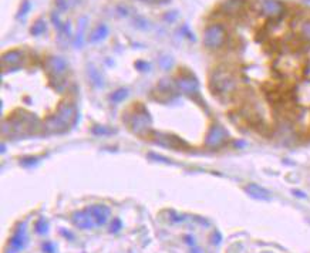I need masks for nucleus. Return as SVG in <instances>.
<instances>
[{
	"label": "nucleus",
	"mask_w": 310,
	"mask_h": 253,
	"mask_svg": "<svg viewBox=\"0 0 310 253\" xmlns=\"http://www.w3.org/2000/svg\"><path fill=\"white\" fill-rule=\"evenodd\" d=\"M211 91L218 95V97H228L231 94H234L238 88V81L235 76L228 71V70H222L218 68L212 73L210 80Z\"/></svg>",
	"instance_id": "nucleus-1"
},
{
	"label": "nucleus",
	"mask_w": 310,
	"mask_h": 253,
	"mask_svg": "<svg viewBox=\"0 0 310 253\" xmlns=\"http://www.w3.org/2000/svg\"><path fill=\"white\" fill-rule=\"evenodd\" d=\"M227 29L219 23H212L203 33V44L210 50H218L227 42Z\"/></svg>",
	"instance_id": "nucleus-2"
},
{
	"label": "nucleus",
	"mask_w": 310,
	"mask_h": 253,
	"mask_svg": "<svg viewBox=\"0 0 310 253\" xmlns=\"http://www.w3.org/2000/svg\"><path fill=\"white\" fill-rule=\"evenodd\" d=\"M228 140H229V134L227 130L219 124H214L205 137V147L210 150H218L228 143Z\"/></svg>",
	"instance_id": "nucleus-3"
},
{
	"label": "nucleus",
	"mask_w": 310,
	"mask_h": 253,
	"mask_svg": "<svg viewBox=\"0 0 310 253\" xmlns=\"http://www.w3.org/2000/svg\"><path fill=\"white\" fill-rule=\"evenodd\" d=\"M150 125H151V117H150V114L147 112V110L144 108L143 105L138 107V108L135 110L134 115L131 117V121H130L131 130L134 131L135 134H144L145 131L150 130Z\"/></svg>",
	"instance_id": "nucleus-4"
},
{
	"label": "nucleus",
	"mask_w": 310,
	"mask_h": 253,
	"mask_svg": "<svg viewBox=\"0 0 310 253\" xmlns=\"http://www.w3.org/2000/svg\"><path fill=\"white\" fill-rule=\"evenodd\" d=\"M260 12L269 19H280L285 15V5L279 0H262Z\"/></svg>",
	"instance_id": "nucleus-5"
},
{
	"label": "nucleus",
	"mask_w": 310,
	"mask_h": 253,
	"mask_svg": "<svg viewBox=\"0 0 310 253\" xmlns=\"http://www.w3.org/2000/svg\"><path fill=\"white\" fill-rule=\"evenodd\" d=\"M26 243H27V235H26V225L23 223L17 228L15 235L10 237L6 253H19L25 249Z\"/></svg>",
	"instance_id": "nucleus-6"
},
{
	"label": "nucleus",
	"mask_w": 310,
	"mask_h": 253,
	"mask_svg": "<svg viewBox=\"0 0 310 253\" xmlns=\"http://www.w3.org/2000/svg\"><path fill=\"white\" fill-rule=\"evenodd\" d=\"M46 68L54 80L61 78L67 71V63L61 57H49L46 61Z\"/></svg>",
	"instance_id": "nucleus-7"
},
{
	"label": "nucleus",
	"mask_w": 310,
	"mask_h": 253,
	"mask_svg": "<svg viewBox=\"0 0 310 253\" xmlns=\"http://www.w3.org/2000/svg\"><path fill=\"white\" fill-rule=\"evenodd\" d=\"M178 88L186 95H195L199 91V84L196 81V78L191 74H184V76L178 77L176 80Z\"/></svg>",
	"instance_id": "nucleus-8"
},
{
	"label": "nucleus",
	"mask_w": 310,
	"mask_h": 253,
	"mask_svg": "<svg viewBox=\"0 0 310 253\" xmlns=\"http://www.w3.org/2000/svg\"><path fill=\"white\" fill-rule=\"evenodd\" d=\"M87 211L90 212L91 218L95 222V225H104L110 218V208L106 205H92Z\"/></svg>",
	"instance_id": "nucleus-9"
},
{
	"label": "nucleus",
	"mask_w": 310,
	"mask_h": 253,
	"mask_svg": "<svg viewBox=\"0 0 310 253\" xmlns=\"http://www.w3.org/2000/svg\"><path fill=\"white\" fill-rule=\"evenodd\" d=\"M71 220H73V223L76 225L77 228L80 229H91L95 225V222H94L90 212L87 211V209L85 211L74 212L71 215Z\"/></svg>",
	"instance_id": "nucleus-10"
},
{
	"label": "nucleus",
	"mask_w": 310,
	"mask_h": 253,
	"mask_svg": "<svg viewBox=\"0 0 310 253\" xmlns=\"http://www.w3.org/2000/svg\"><path fill=\"white\" fill-rule=\"evenodd\" d=\"M56 115H57L63 122H66L67 125H70V124L74 121V118H76V107H74V104H71V102H63V104H60Z\"/></svg>",
	"instance_id": "nucleus-11"
},
{
	"label": "nucleus",
	"mask_w": 310,
	"mask_h": 253,
	"mask_svg": "<svg viewBox=\"0 0 310 253\" xmlns=\"http://www.w3.org/2000/svg\"><path fill=\"white\" fill-rule=\"evenodd\" d=\"M245 192L251 198L258 199V201H270V198H272V195H270L268 189L256 185V184H249V185L245 186Z\"/></svg>",
	"instance_id": "nucleus-12"
},
{
	"label": "nucleus",
	"mask_w": 310,
	"mask_h": 253,
	"mask_svg": "<svg viewBox=\"0 0 310 253\" xmlns=\"http://www.w3.org/2000/svg\"><path fill=\"white\" fill-rule=\"evenodd\" d=\"M22 61H23V53L19 50L8 51V53H5V54H3V57H2V64H3V68L5 67L15 68V67H17Z\"/></svg>",
	"instance_id": "nucleus-13"
},
{
	"label": "nucleus",
	"mask_w": 310,
	"mask_h": 253,
	"mask_svg": "<svg viewBox=\"0 0 310 253\" xmlns=\"http://www.w3.org/2000/svg\"><path fill=\"white\" fill-rule=\"evenodd\" d=\"M154 141L155 143L161 144V145H165V147H169V148H181V147H185V144L182 141H179L175 137H171V135H164V134H157L154 133Z\"/></svg>",
	"instance_id": "nucleus-14"
},
{
	"label": "nucleus",
	"mask_w": 310,
	"mask_h": 253,
	"mask_svg": "<svg viewBox=\"0 0 310 253\" xmlns=\"http://www.w3.org/2000/svg\"><path fill=\"white\" fill-rule=\"evenodd\" d=\"M67 124L63 122L57 115H51V117H49V118L46 119V122H44V128H46L47 131H50V133H63V131L67 130Z\"/></svg>",
	"instance_id": "nucleus-15"
},
{
	"label": "nucleus",
	"mask_w": 310,
	"mask_h": 253,
	"mask_svg": "<svg viewBox=\"0 0 310 253\" xmlns=\"http://www.w3.org/2000/svg\"><path fill=\"white\" fill-rule=\"evenodd\" d=\"M243 6H245V0H227L222 9L227 15H238L241 13Z\"/></svg>",
	"instance_id": "nucleus-16"
},
{
	"label": "nucleus",
	"mask_w": 310,
	"mask_h": 253,
	"mask_svg": "<svg viewBox=\"0 0 310 253\" xmlns=\"http://www.w3.org/2000/svg\"><path fill=\"white\" fill-rule=\"evenodd\" d=\"M107 34H109V27L106 25H100L92 30V33L90 34V39H88V40H90V43H97L102 40V39H106Z\"/></svg>",
	"instance_id": "nucleus-17"
},
{
	"label": "nucleus",
	"mask_w": 310,
	"mask_h": 253,
	"mask_svg": "<svg viewBox=\"0 0 310 253\" xmlns=\"http://www.w3.org/2000/svg\"><path fill=\"white\" fill-rule=\"evenodd\" d=\"M54 2H56V8L59 12H67L78 3V0H54Z\"/></svg>",
	"instance_id": "nucleus-18"
},
{
	"label": "nucleus",
	"mask_w": 310,
	"mask_h": 253,
	"mask_svg": "<svg viewBox=\"0 0 310 253\" xmlns=\"http://www.w3.org/2000/svg\"><path fill=\"white\" fill-rule=\"evenodd\" d=\"M44 30H46V23L43 20H37L33 25V27L30 29L33 36H40L42 33H44Z\"/></svg>",
	"instance_id": "nucleus-19"
},
{
	"label": "nucleus",
	"mask_w": 310,
	"mask_h": 253,
	"mask_svg": "<svg viewBox=\"0 0 310 253\" xmlns=\"http://www.w3.org/2000/svg\"><path fill=\"white\" fill-rule=\"evenodd\" d=\"M34 229H36V232H37V233L43 235V233H46V232H47V229H49V225H47V222L43 219V218H40V219L36 222V225H34Z\"/></svg>",
	"instance_id": "nucleus-20"
},
{
	"label": "nucleus",
	"mask_w": 310,
	"mask_h": 253,
	"mask_svg": "<svg viewBox=\"0 0 310 253\" xmlns=\"http://www.w3.org/2000/svg\"><path fill=\"white\" fill-rule=\"evenodd\" d=\"M300 34L306 42L310 43V20L303 22L302 27H300Z\"/></svg>",
	"instance_id": "nucleus-21"
},
{
	"label": "nucleus",
	"mask_w": 310,
	"mask_h": 253,
	"mask_svg": "<svg viewBox=\"0 0 310 253\" xmlns=\"http://www.w3.org/2000/svg\"><path fill=\"white\" fill-rule=\"evenodd\" d=\"M127 97V90H124V88H121V90H118V91H116V93L111 95V98H113V101H121V100H124Z\"/></svg>",
	"instance_id": "nucleus-22"
},
{
	"label": "nucleus",
	"mask_w": 310,
	"mask_h": 253,
	"mask_svg": "<svg viewBox=\"0 0 310 253\" xmlns=\"http://www.w3.org/2000/svg\"><path fill=\"white\" fill-rule=\"evenodd\" d=\"M121 229V220L118 219V218H116V219H113V223H111V232H118Z\"/></svg>",
	"instance_id": "nucleus-23"
},
{
	"label": "nucleus",
	"mask_w": 310,
	"mask_h": 253,
	"mask_svg": "<svg viewBox=\"0 0 310 253\" xmlns=\"http://www.w3.org/2000/svg\"><path fill=\"white\" fill-rule=\"evenodd\" d=\"M30 8H32V6H30V2H27V0L23 2V6H22V9H20V15H19V16H26V15H27V12L30 10Z\"/></svg>",
	"instance_id": "nucleus-24"
},
{
	"label": "nucleus",
	"mask_w": 310,
	"mask_h": 253,
	"mask_svg": "<svg viewBox=\"0 0 310 253\" xmlns=\"http://www.w3.org/2000/svg\"><path fill=\"white\" fill-rule=\"evenodd\" d=\"M43 250L47 253H54V246L47 242V243H44V245H43Z\"/></svg>",
	"instance_id": "nucleus-25"
},
{
	"label": "nucleus",
	"mask_w": 310,
	"mask_h": 253,
	"mask_svg": "<svg viewBox=\"0 0 310 253\" xmlns=\"http://www.w3.org/2000/svg\"><path fill=\"white\" fill-rule=\"evenodd\" d=\"M185 239H186V242H188L189 245H193V237H191V236H185Z\"/></svg>",
	"instance_id": "nucleus-26"
},
{
	"label": "nucleus",
	"mask_w": 310,
	"mask_h": 253,
	"mask_svg": "<svg viewBox=\"0 0 310 253\" xmlns=\"http://www.w3.org/2000/svg\"><path fill=\"white\" fill-rule=\"evenodd\" d=\"M155 2H158V3H167L169 0H155Z\"/></svg>",
	"instance_id": "nucleus-27"
},
{
	"label": "nucleus",
	"mask_w": 310,
	"mask_h": 253,
	"mask_svg": "<svg viewBox=\"0 0 310 253\" xmlns=\"http://www.w3.org/2000/svg\"><path fill=\"white\" fill-rule=\"evenodd\" d=\"M141 2H152V0H141Z\"/></svg>",
	"instance_id": "nucleus-28"
}]
</instances>
